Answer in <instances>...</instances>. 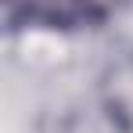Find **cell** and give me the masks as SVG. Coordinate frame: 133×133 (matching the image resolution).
Instances as JSON below:
<instances>
[{"label": "cell", "instance_id": "cell-1", "mask_svg": "<svg viewBox=\"0 0 133 133\" xmlns=\"http://www.w3.org/2000/svg\"><path fill=\"white\" fill-rule=\"evenodd\" d=\"M115 7H119V0H4V15L11 29H18L22 22L47 25V29L97 25Z\"/></svg>", "mask_w": 133, "mask_h": 133}]
</instances>
